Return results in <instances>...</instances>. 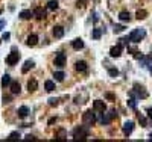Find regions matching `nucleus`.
<instances>
[{"label":"nucleus","instance_id":"7c9ffc66","mask_svg":"<svg viewBox=\"0 0 152 142\" xmlns=\"http://www.w3.org/2000/svg\"><path fill=\"white\" fill-rule=\"evenodd\" d=\"M108 73H110V76H111V77H117V76H119V71H117L116 68H110Z\"/></svg>","mask_w":152,"mask_h":142},{"label":"nucleus","instance_id":"412c9836","mask_svg":"<svg viewBox=\"0 0 152 142\" xmlns=\"http://www.w3.org/2000/svg\"><path fill=\"white\" fill-rule=\"evenodd\" d=\"M44 89L47 92H52L55 89V82H52V80H46V82H44Z\"/></svg>","mask_w":152,"mask_h":142},{"label":"nucleus","instance_id":"f8f14e48","mask_svg":"<svg viewBox=\"0 0 152 142\" xmlns=\"http://www.w3.org/2000/svg\"><path fill=\"white\" fill-rule=\"evenodd\" d=\"M52 35L55 38H62L64 36V27L62 26H55L53 30H52Z\"/></svg>","mask_w":152,"mask_h":142},{"label":"nucleus","instance_id":"c85d7f7f","mask_svg":"<svg viewBox=\"0 0 152 142\" xmlns=\"http://www.w3.org/2000/svg\"><path fill=\"white\" fill-rule=\"evenodd\" d=\"M128 106L131 107V109H135V107H137V103H135L134 97H131V100H128Z\"/></svg>","mask_w":152,"mask_h":142},{"label":"nucleus","instance_id":"6ab92c4d","mask_svg":"<svg viewBox=\"0 0 152 142\" xmlns=\"http://www.w3.org/2000/svg\"><path fill=\"white\" fill-rule=\"evenodd\" d=\"M17 113H18V118H26V117L29 115V109H28L26 106H22V107L18 109Z\"/></svg>","mask_w":152,"mask_h":142},{"label":"nucleus","instance_id":"2eb2a0df","mask_svg":"<svg viewBox=\"0 0 152 142\" xmlns=\"http://www.w3.org/2000/svg\"><path fill=\"white\" fill-rule=\"evenodd\" d=\"M11 92L14 94V95H17V94H20V91H22V86H20L18 82H11Z\"/></svg>","mask_w":152,"mask_h":142},{"label":"nucleus","instance_id":"72a5a7b5","mask_svg":"<svg viewBox=\"0 0 152 142\" xmlns=\"http://www.w3.org/2000/svg\"><path fill=\"white\" fill-rule=\"evenodd\" d=\"M59 100L58 98H49V106H58Z\"/></svg>","mask_w":152,"mask_h":142},{"label":"nucleus","instance_id":"79ce46f5","mask_svg":"<svg viewBox=\"0 0 152 142\" xmlns=\"http://www.w3.org/2000/svg\"><path fill=\"white\" fill-rule=\"evenodd\" d=\"M149 139H151V141H152V133H151V134H149Z\"/></svg>","mask_w":152,"mask_h":142},{"label":"nucleus","instance_id":"c756f323","mask_svg":"<svg viewBox=\"0 0 152 142\" xmlns=\"http://www.w3.org/2000/svg\"><path fill=\"white\" fill-rule=\"evenodd\" d=\"M18 138H20V133H18V132H12V133L9 134V138H8V139L14 141V139H18Z\"/></svg>","mask_w":152,"mask_h":142},{"label":"nucleus","instance_id":"c9c22d12","mask_svg":"<svg viewBox=\"0 0 152 142\" xmlns=\"http://www.w3.org/2000/svg\"><path fill=\"white\" fill-rule=\"evenodd\" d=\"M108 115H110V117L113 118V119H114V118H117V112H116V110H110V113H108Z\"/></svg>","mask_w":152,"mask_h":142},{"label":"nucleus","instance_id":"7ed1b4c3","mask_svg":"<svg viewBox=\"0 0 152 142\" xmlns=\"http://www.w3.org/2000/svg\"><path fill=\"white\" fill-rule=\"evenodd\" d=\"M73 138L75 139H87L88 138V128L87 127H76L73 130Z\"/></svg>","mask_w":152,"mask_h":142},{"label":"nucleus","instance_id":"a211bd4d","mask_svg":"<svg viewBox=\"0 0 152 142\" xmlns=\"http://www.w3.org/2000/svg\"><path fill=\"white\" fill-rule=\"evenodd\" d=\"M35 67V64H34V60H26L24 62V65H23V68H22V71L23 73H28L29 70H32Z\"/></svg>","mask_w":152,"mask_h":142},{"label":"nucleus","instance_id":"0eeeda50","mask_svg":"<svg viewBox=\"0 0 152 142\" xmlns=\"http://www.w3.org/2000/svg\"><path fill=\"white\" fill-rule=\"evenodd\" d=\"M93 107H94L96 112H101V113L107 110V104H105V101H102V100H96L93 103Z\"/></svg>","mask_w":152,"mask_h":142},{"label":"nucleus","instance_id":"f03ea898","mask_svg":"<svg viewBox=\"0 0 152 142\" xmlns=\"http://www.w3.org/2000/svg\"><path fill=\"white\" fill-rule=\"evenodd\" d=\"M144 36H146V30H144V29H135V30H133L128 35L129 41H133V43H140Z\"/></svg>","mask_w":152,"mask_h":142},{"label":"nucleus","instance_id":"5701e85b","mask_svg":"<svg viewBox=\"0 0 152 142\" xmlns=\"http://www.w3.org/2000/svg\"><path fill=\"white\" fill-rule=\"evenodd\" d=\"M137 20H144V18H146L148 17V12L146 11H144V9H138L137 11Z\"/></svg>","mask_w":152,"mask_h":142},{"label":"nucleus","instance_id":"423d86ee","mask_svg":"<svg viewBox=\"0 0 152 142\" xmlns=\"http://www.w3.org/2000/svg\"><path fill=\"white\" fill-rule=\"evenodd\" d=\"M65 60H67V58H65V55L62 51H59L58 55L55 56V65L59 67V68H62V67L65 65Z\"/></svg>","mask_w":152,"mask_h":142},{"label":"nucleus","instance_id":"58836bf2","mask_svg":"<svg viewBox=\"0 0 152 142\" xmlns=\"http://www.w3.org/2000/svg\"><path fill=\"white\" fill-rule=\"evenodd\" d=\"M53 123H56V118H50L49 119V124H53Z\"/></svg>","mask_w":152,"mask_h":142},{"label":"nucleus","instance_id":"37998d69","mask_svg":"<svg viewBox=\"0 0 152 142\" xmlns=\"http://www.w3.org/2000/svg\"><path fill=\"white\" fill-rule=\"evenodd\" d=\"M151 59H152V55H151Z\"/></svg>","mask_w":152,"mask_h":142},{"label":"nucleus","instance_id":"b1692460","mask_svg":"<svg viewBox=\"0 0 152 142\" xmlns=\"http://www.w3.org/2000/svg\"><path fill=\"white\" fill-rule=\"evenodd\" d=\"M8 85H11V76H9V74H5V76L2 77V86L5 88Z\"/></svg>","mask_w":152,"mask_h":142},{"label":"nucleus","instance_id":"bb28decb","mask_svg":"<svg viewBox=\"0 0 152 142\" xmlns=\"http://www.w3.org/2000/svg\"><path fill=\"white\" fill-rule=\"evenodd\" d=\"M138 121H140L142 127H148V121H146V118H144L143 115H140V113H138Z\"/></svg>","mask_w":152,"mask_h":142},{"label":"nucleus","instance_id":"f3484780","mask_svg":"<svg viewBox=\"0 0 152 142\" xmlns=\"http://www.w3.org/2000/svg\"><path fill=\"white\" fill-rule=\"evenodd\" d=\"M28 89H29V92H34V91L38 89V82L35 79H32V80H29V82H28Z\"/></svg>","mask_w":152,"mask_h":142},{"label":"nucleus","instance_id":"a878e982","mask_svg":"<svg viewBox=\"0 0 152 142\" xmlns=\"http://www.w3.org/2000/svg\"><path fill=\"white\" fill-rule=\"evenodd\" d=\"M47 8H49L50 11H55V9H58V2H56V0H50V2L47 3Z\"/></svg>","mask_w":152,"mask_h":142},{"label":"nucleus","instance_id":"f257e3e1","mask_svg":"<svg viewBox=\"0 0 152 142\" xmlns=\"http://www.w3.org/2000/svg\"><path fill=\"white\" fill-rule=\"evenodd\" d=\"M129 95L131 97H137V98H146L148 97V91L144 89V86H142V85H138V83H134V86H133V89H131V92H129Z\"/></svg>","mask_w":152,"mask_h":142},{"label":"nucleus","instance_id":"cd10ccee","mask_svg":"<svg viewBox=\"0 0 152 142\" xmlns=\"http://www.w3.org/2000/svg\"><path fill=\"white\" fill-rule=\"evenodd\" d=\"M101 35H102V29H94L93 30V38L94 39H99V38H101Z\"/></svg>","mask_w":152,"mask_h":142},{"label":"nucleus","instance_id":"9b49d317","mask_svg":"<svg viewBox=\"0 0 152 142\" xmlns=\"http://www.w3.org/2000/svg\"><path fill=\"white\" fill-rule=\"evenodd\" d=\"M75 68L79 73H85V71L88 70V65H87V62H84V60H78L76 65H75Z\"/></svg>","mask_w":152,"mask_h":142},{"label":"nucleus","instance_id":"2f4dec72","mask_svg":"<svg viewBox=\"0 0 152 142\" xmlns=\"http://www.w3.org/2000/svg\"><path fill=\"white\" fill-rule=\"evenodd\" d=\"M105 98L110 100V101H116V95H113L111 92H107V94H105Z\"/></svg>","mask_w":152,"mask_h":142},{"label":"nucleus","instance_id":"20e7f679","mask_svg":"<svg viewBox=\"0 0 152 142\" xmlns=\"http://www.w3.org/2000/svg\"><path fill=\"white\" fill-rule=\"evenodd\" d=\"M82 119H84V124L87 126V127H90V126H93L96 121H97V118H96V115L91 112V110H87L84 115H82Z\"/></svg>","mask_w":152,"mask_h":142},{"label":"nucleus","instance_id":"ea45409f","mask_svg":"<svg viewBox=\"0 0 152 142\" xmlns=\"http://www.w3.org/2000/svg\"><path fill=\"white\" fill-rule=\"evenodd\" d=\"M3 39H9V33H3Z\"/></svg>","mask_w":152,"mask_h":142},{"label":"nucleus","instance_id":"4c0bfd02","mask_svg":"<svg viewBox=\"0 0 152 142\" xmlns=\"http://www.w3.org/2000/svg\"><path fill=\"white\" fill-rule=\"evenodd\" d=\"M9 101H11L9 97H3V103H9Z\"/></svg>","mask_w":152,"mask_h":142},{"label":"nucleus","instance_id":"393cba45","mask_svg":"<svg viewBox=\"0 0 152 142\" xmlns=\"http://www.w3.org/2000/svg\"><path fill=\"white\" fill-rule=\"evenodd\" d=\"M53 77H55V80H56V82H62V80H64V77H65V74H64L62 71H56V73L53 74Z\"/></svg>","mask_w":152,"mask_h":142},{"label":"nucleus","instance_id":"ddd939ff","mask_svg":"<svg viewBox=\"0 0 152 142\" xmlns=\"http://www.w3.org/2000/svg\"><path fill=\"white\" fill-rule=\"evenodd\" d=\"M111 121H113V118H111L108 113H103V112H102L101 118H99V123H101L102 126H107V124H110V123H111Z\"/></svg>","mask_w":152,"mask_h":142},{"label":"nucleus","instance_id":"4be33fe9","mask_svg":"<svg viewBox=\"0 0 152 142\" xmlns=\"http://www.w3.org/2000/svg\"><path fill=\"white\" fill-rule=\"evenodd\" d=\"M31 17H34V12H31V11H22L20 12V18H23V20H29Z\"/></svg>","mask_w":152,"mask_h":142},{"label":"nucleus","instance_id":"1a4fd4ad","mask_svg":"<svg viewBox=\"0 0 152 142\" xmlns=\"http://www.w3.org/2000/svg\"><path fill=\"white\" fill-rule=\"evenodd\" d=\"M122 55V45H116V47H111L110 49V56L111 58H119Z\"/></svg>","mask_w":152,"mask_h":142},{"label":"nucleus","instance_id":"dca6fc26","mask_svg":"<svg viewBox=\"0 0 152 142\" xmlns=\"http://www.w3.org/2000/svg\"><path fill=\"white\" fill-rule=\"evenodd\" d=\"M34 17L38 18V20H43V18L46 17V11H44L43 8H35V11H34Z\"/></svg>","mask_w":152,"mask_h":142},{"label":"nucleus","instance_id":"9d476101","mask_svg":"<svg viewBox=\"0 0 152 142\" xmlns=\"http://www.w3.org/2000/svg\"><path fill=\"white\" fill-rule=\"evenodd\" d=\"M38 44V35H35V33H32V35L28 36V39H26V45L29 47H34Z\"/></svg>","mask_w":152,"mask_h":142},{"label":"nucleus","instance_id":"6e6552de","mask_svg":"<svg viewBox=\"0 0 152 142\" xmlns=\"http://www.w3.org/2000/svg\"><path fill=\"white\" fill-rule=\"evenodd\" d=\"M134 130V123L133 121H126V123L123 124V133H125V136H129L131 133H133Z\"/></svg>","mask_w":152,"mask_h":142},{"label":"nucleus","instance_id":"39448f33","mask_svg":"<svg viewBox=\"0 0 152 142\" xmlns=\"http://www.w3.org/2000/svg\"><path fill=\"white\" fill-rule=\"evenodd\" d=\"M18 60H20V53H17V51L9 53L8 58H6V62H8V65H15Z\"/></svg>","mask_w":152,"mask_h":142},{"label":"nucleus","instance_id":"e433bc0d","mask_svg":"<svg viewBox=\"0 0 152 142\" xmlns=\"http://www.w3.org/2000/svg\"><path fill=\"white\" fill-rule=\"evenodd\" d=\"M146 112H148V117H149V119H152V109L149 107V109H146Z\"/></svg>","mask_w":152,"mask_h":142},{"label":"nucleus","instance_id":"473e14b6","mask_svg":"<svg viewBox=\"0 0 152 142\" xmlns=\"http://www.w3.org/2000/svg\"><path fill=\"white\" fill-rule=\"evenodd\" d=\"M123 30H125V26H122V24H116L114 26V32L119 33V32H123Z\"/></svg>","mask_w":152,"mask_h":142},{"label":"nucleus","instance_id":"4468645a","mask_svg":"<svg viewBox=\"0 0 152 142\" xmlns=\"http://www.w3.org/2000/svg\"><path fill=\"white\" fill-rule=\"evenodd\" d=\"M71 47H73L75 50H82L84 49V41L81 38H76V39L71 41Z\"/></svg>","mask_w":152,"mask_h":142},{"label":"nucleus","instance_id":"a19ab883","mask_svg":"<svg viewBox=\"0 0 152 142\" xmlns=\"http://www.w3.org/2000/svg\"><path fill=\"white\" fill-rule=\"evenodd\" d=\"M3 26H5V21H3V20H2V21H0V29H2Z\"/></svg>","mask_w":152,"mask_h":142},{"label":"nucleus","instance_id":"aec40b11","mask_svg":"<svg viewBox=\"0 0 152 142\" xmlns=\"http://www.w3.org/2000/svg\"><path fill=\"white\" fill-rule=\"evenodd\" d=\"M119 20H120V21H123V23L129 21V20H131V15H129V12H126V11H122L120 14H119Z\"/></svg>","mask_w":152,"mask_h":142},{"label":"nucleus","instance_id":"f704fd0d","mask_svg":"<svg viewBox=\"0 0 152 142\" xmlns=\"http://www.w3.org/2000/svg\"><path fill=\"white\" fill-rule=\"evenodd\" d=\"M85 6V0H78L76 2V8H84Z\"/></svg>","mask_w":152,"mask_h":142}]
</instances>
